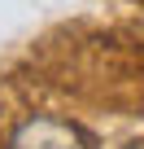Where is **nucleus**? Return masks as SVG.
<instances>
[{
  "mask_svg": "<svg viewBox=\"0 0 144 149\" xmlns=\"http://www.w3.org/2000/svg\"><path fill=\"white\" fill-rule=\"evenodd\" d=\"M9 149H92V145H88V136L74 123L39 114V118H26L13 132V145Z\"/></svg>",
  "mask_w": 144,
  "mask_h": 149,
  "instance_id": "f257e3e1",
  "label": "nucleus"
}]
</instances>
